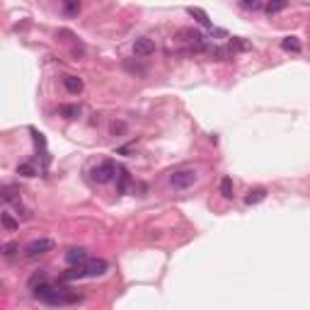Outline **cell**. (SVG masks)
Returning a JSON list of instances; mask_svg holds the SVG:
<instances>
[{
  "mask_svg": "<svg viewBox=\"0 0 310 310\" xmlns=\"http://www.w3.org/2000/svg\"><path fill=\"white\" fill-rule=\"evenodd\" d=\"M87 276V269H85V264H71V269L68 272L61 274V281H75V279H85Z\"/></svg>",
  "mask_w": 310,
  "mask_h": 310,
  "instance_id": "9",
  "label": "cell"
},
{
  "mask_svg": "<svg viewBox=\"0 0 310 310\" xmlns=\"http://www.w3.org/2000/svg\"><path fill=\"white\" fill-rule=\"evenodd\" d=\"M61 117L78 119V117H80V104H63V107H61Z\"/></svg>",
  "mask_w": 310,
  "mask_h": 310,
  "instance_id": "19",
  "label": "cell"
},
{
  "mask_svg": "<svg viewBox=\"0 0 310 310\" xmlns=\"http://www.w3.org/2000/svg\"><path fill=\"white\" fill-rule=\"evenodd\" d=\"M286 5H289V0H269V3H267V8H264V12H267V15H276V12H281Z\"/></svg>",
  "mask_w": 310,
  "mask_h": 310,
  "instance_id": "18",
  "label": "cell"
},
{
  "mask_svg": "<svg viewBox=\"0 0 310 310\" xmlns=\"http://www.w3.org/2000/svg\"><path fill=\"white\" fill-rule=\"evenodd\" d=\"M0 223H3V228H5V230H17V226H19L17 220L8 213V211H5V213H0Z\"/></svg>",
  "mask_w": 310,
  "mask_h": 310,
  "instance_id": "21",
  "label": "cell"
},
{
  "mask_svg": "<svg viewBox=\"0 0 310 310\" xmlns=\"http://www.w3.org/2000/svg\"><path fill=\"white\" fill-rule=\"evenodd\" d=\"M230 46H235V49H240V51H247V49H250V44H247V41H242L240 37L233 39V41H230Z\"/></svg>",
  "mask_w": 310,
  "mask_h": 310,
  "instance_id": "26",
  "label": "cell"
},
{
  "mask_svg": "<svg viewBox=\"0 0 310 310\" xmlns=\"http://www.w3.org/2000/svg\"><path fill=\"white\" fill-rule=\"evenodd\" d=\"M61 8H63V15L73 17V15L80 12V0H63V3H61Z\"/></svg>",
  "mask_w": 310,
  "mask_h": 310,
  "instance_id": "16",
  "label": "cell"
},
{
  "mask_svg": "<svg viewBox=\"0 0 310 310\" xmlns=\"http://www.w3.org/2000/svg\"><path fill=\"white\" fill-rule=\"evenodd\" d=\"M237 3L245 10H259V0H237Z\"/></svg>",
  "mask_w": 310,
  "mask_h": 310,
  "instance_id": "24",
  "label": "cell"
},
{
  "mask_svg": "<svg viewBox=\"0 0 310 310\" xmlns=\"http://www.w3.org/2000/svg\"><path fill=\"white\" fill-rule=\"evenodd\" d=\"M281 49L283 51H293V54H301V41H298V39L296 37H283L281 39Z\"/></svg>",
  "mask_w": 310,
  "mask_h": 310,
  "instance_id": "15",
  "label": "cell"
},
{
  "mask_svg": "<svg viewBox=\"0 0 310 310\" xmlns=\"http://www.w3.org/2000/svg\"><path fill=\"white\" fill-rule=\"evenodd\" d=\"M124 131H126V124H124V121H114V124H112V136L124 134Z\"/></svg>",
  "mask_w": 310,
  "mask_h": 310,
  "instance_id": "25",
  "label": "cell"
},
{
  "mask_svg": "<svg viewBox=\"0 0 310 310\" xmlns=\"http://www.w3.org/2000/svg\"><path fill=\"white\" fill-rule=\"evenodd\" d=\"M134 54H136L138 58H148V56H153V54H155V44H153V39H148V37H138L136 41H134Z\"/></svg>",
  "mask_w": 310,
  "mask_h": 310,
  "instance_id": "5",
  "label": "cell"
},
{
  "mask_svg": "<svg viewBox=\"0 0 310 310\" xmlns=\"http://www.w3.org/2000/svg\"><path fill=\"white\" fill-rule=\"evenodd\" d=\"M85 269H87V276H90V279H97V276H104V274H107L109 264H107L104 259H87V262H85Z\"/></svg>",
  "mask_w": 310,
  "mask_h": 310,
  "instance_id": "7",
  "label": "cell"
},
{
  "mask_svg": "<svg viewBox=\"0 0 310 310\" xmlns=\"http://www.w3.org/2000/svg\"><path fill=\"white\" fill-rule=\"evenodd\" d=\"M220 194H223V199H233L235 196V187H233V180L230 177H223L220 180Z\"/></svg>",
  "mask_w": 310,
  "mask_h": 310,
  "instance_id": "17",
  "label": "cell"
},
{
  "mask_svg": "<svg viewBox=\"0 0 310 310\" xmlns=\"http://www.w3.org/2000/svg\"><path fill=\"white\" fill-rule=\"evenodd\" d=\"M119 184H117V192L119 194H126V189H128V184H131V174L124 170V167H119Z\"/></svg>",
  "mask_w": 310,
  "mask_h": 310,
  "instance_id": "14",
  "label": "cell"
},
{
  "mask_svg": "<svg viewBox=\"0 0 310 310\" xmlns=\"http://www.w3.org/2000/svg\"><path fill=\"white\" fill-rule=\"evenodd\" d=\"M90 257H87V250L85 247H73V250H68L65 252V262L68 264H85Z\"/></svg>",
  "mask_w": 310,
  "mask_h": 310,
  "instance_id": "8",
  "label": "cell"
},
{
  "mask_svg": "<svg viewBox=\"0 0 310 310\" xmlns=\"http://www.w3.org/2000/svg\"><path fill=\"white\" fill-rule=\"evenodd\" d=\"M56 247V242L51 237H37V240H32L27 247H25V257L27 259H39V257H44L46 252H51Z\"/></svg>",
  "mask_w": 310,
  "mask_h": 310,
  "instance_id": "3",
  "label": "cell"
},
{
  "mask_svg": "<svg viewBox=\"0 0 310 310\" xmlns=\"http://www.w3.org/2000/svg\"><path fill=\"white\" fill-rule=\"evenodd\" d=\"M196 180H199V174L192 167H182V170H174L170 174V184H172L174 189H189Z\"/></svg>",
  "mask_w": 310,
  "mask_h": 310,
  "instance_id": "4",
  "label": "cell"
},
{
  "mask_svg": "<svg viewBox=\"0 0 310 310\" xmlns=\"http://www.w3.org/2000/svg\"><path fill=\"white\" fill-rule=\"evenodd\" d=\"M267 199V189H250L247 192V196H245V204L247 206H255V204H259V201H264Z\"/></svg>",
  "mask_w": 310,
  "mask_h": 310,
  "instance_id": "13",
  "label": "cell"
},
{
  "mask_svg": "<svg viewBox=\"0 0 310 310\" xmlns=\"http://www.w3.org/2000/svg\"><path fill=\"white\" fill-rule=\"evenodd\" d=\"M63 90L68 95H80L82 92V80L78 75H65L63 78Z\"/></svg>",
  "mask_w": 310,
  "mask_h": 310,
  "instance_id": "10",
  "label": "cell"
},
{
  "mask_svg": "<svg viewBox=\"0 0 310 310\" xmlns=\"http://www.w3.org/2000/svg\"><path fill=\"white\" fill-rule=\"evenodd\" d=\"M17 174H22V177H37V167L32 163H22V165H17Z\"/></svg>",
  "mask_w": 310,
  "mask_h": 310,
  "instance_id": "20",
  "label": "cell"
},
{
  "mask_svg": "<svg viewBox=\"0 0 310 310\" xmlns=\"http://www.w3.org/2000/svg\"><path fill=\"white\" fill-rule=\"evenodd\" d=\"M41 281H46V272H37L32 279H29V289H34L37 283H41Z\"/></svg>",
  "mask_w": 310,
  "mask_h": 310,
  "instance_id": "23",
  "label": "cell"
},
{
  "mask_svg": "<svg viewBox=\"0 0 310 310\" xmlns=\"http://www.w3.org/2000/svg\"><path fill=\"white\" fill-rule=\"evenodd\" d=\"M17 252H19L17 242H5V245H3V257H8V259H12Z\"/></svg>",
  "mask_w": 310,
  "mask_h": 310,
  "instance_id": "22",
  "label": "cell"
},
{
  "mask_svg": "<svg viewBox=\"0 0 310 310\" xmlns=\"http://www.w3.org/2000/svg\"><path fill=\"white\" fill-rule=\"evenodd\" d=\"M187 12L192 15L196 22H199L201 27H209L211 29V19H209V15H206V10H201V8H187Z\"/></svg>",
  "mask_w": 310,
  "mask_h": 310,
  "instance_id": "12",
  "label": "cell"
},
{
  "mask_svg": "<svg viewBox=\"0 0 310 310\" xmlns=\"http://www.w3.org/2000/svg\"><path fill=\"white\" fill-rule=\"evenodd\" d=\"M117 172H119V167L112 160H104V163H100V165H95L90 170V177L95 180L97 184H109L114 177H117Z\"/></svg>",
  "mask_w": 310,
  "mask_h": 310,
  "instance_id": "2",
  "label": "cell"
},
{
  "mask_svg": "<svg viewBox=\"0 0 310 310\" xmlns=\"http://www.w3.org/2000/svg\"><path fill=\"white\" fill-rule=\"evenodd\" d=\"M32 296L37 298L39 303L44 305H51V308H63V305H78L82 303V296L75 291H68L63 286H54L49 281H41L32 289Z\"/></svg>",
  "mask_w": 310,
  "mask_h": 310,
  "instance_id": "1",
  "label": "cell"
},
{
  "mask_svg": "<svg viewBox=\"0 0 310 310\" xmlns=\"http://www.w3.org/2000/svg\"><path fill=\"white\" fill-rule=\"evenodd\" d=\"M0 194H3V201H5V204H12V206H22V196H19V192L15 189V187L5 184Z\"/></svg>",
  "mask_w": 310,
  "mask_h": 310,
  "instance_id": "11",
  "label": "cell"
},
{
  "mask_svg": "<svg viewBox=\"0 0 310 310\" xmlns=\"http://www.w3.org/2000/svg\"><path fill=\"white\" fill-rule=\"evenodd\" d=\"M180 37H187L184 41H189V44L194 46V51H206L209 46H206V39H204V34L201 32H194V29H182L180 32Z\"/></svg>",
  "mask_w": 310,
  "mask_h": 310,
  "instance_id": "6",
  "label": "cell"
}]
</instances>
